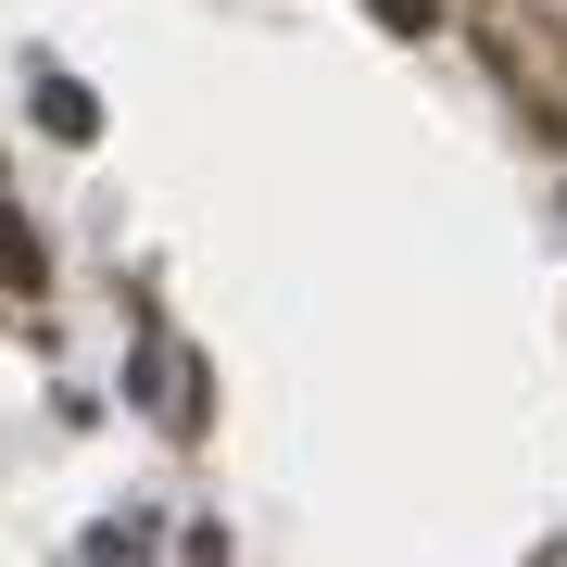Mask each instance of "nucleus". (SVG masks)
I'll return each instance as SVG.
<instances>
[{
  "mask_svg": "<svg viewBox=\"0 0 567 567\" xmlns=\"http://www.w3.org/2000/svg\"><path fill=\"white\" fill-rule=\"evenodd\" d=\"M39 126H51V140H102V102H89V89H39Z\"/></svg>",
  "mask_w": 567,
  "mask_h": 567,
  "instance_id": "1",
  "label": "nucleus"
},
{
  "mask_svg": "<svg viewBox=\"0 0 567 567\" xmlns=\"http://www.w3.org/2000/svg\"><path fill=\"white\" fill-rule=\"evenodd\" d=\"M0 290H39V227L0 203Z\"/></svg>",
  "mask_w": 567,
  "mask_h": 567,
  "instance_id": "2",
  "label": "nucleus"
},
{
  "mask_svg": "<svg viewBox=\"0 0 567 567\" xmlns=\"http://www.w3.org/2000/svg\"><path fill=\"white\" fill-rule=\"evenodd\" d=\"M379 25H429V0H379Z\"/></svg>",
  "mask_w": 567,
  "mask_h": 567,
  "instance_id": "3",
  "label": "nucleus"
}]
</instances>
